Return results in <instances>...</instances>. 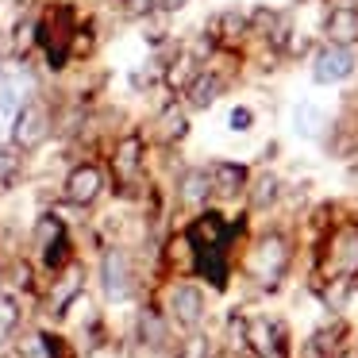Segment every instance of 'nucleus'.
<instances>
[{
	"instance_id": "0eeeda50",
	"label": "nucleus",
	"mask_w": 358,
	"mask_h": 358,
	"mask_svg": "<svg viewBox=\"0 0 358 358\" xmlns=\"http://www.w3.org/2000/svg\"><path fill=\"white\" fill-rule=\"evenodd\" d=\"M358 58L350 47H331V43H324V47L312 55V78L320 81V85H339V81H347L350 73H355Z\"/></svg>"
},
{
	"instance_id": "412c9836",
	"label": "nucleus",
	"mask_w": 358,
	"mask_h": 358,
	"mask_svg": "<svg viewBox=\"0 0 358 358\" xmlns=\"http://www.w3.org/2000/svg\"><path fill=\"white\" fill-rule=\"evenodd\" d=\"M16 324H20V304H16V296L0 289V335H8Z\"/></svg>"
},
{
	"instance_id": "9d476101",
	"label": "nucleus",
	"mask_w": 358,
	"mask_h": 358,
	"mask_svg": "<svg viewBox=\"0 0 358 358\" xmlns=\"http://www.w3.org/2000/svg\"><path fill=\"white\" fill-rule=\"evenodd\" d=\"M101 193H104V170L101 166H93V162L73 166L70 178H66V201L85 208V204H93Z\"/></svg>"
},
{
	"instance_id": "7ed1b4c3",
	"label": "nucleus",
	"mask_w": 358,
	"mask_h": 358,
	"mask_svg": "<svg viewBox=\"0 0 358 358\" xmlns=\"http://www.w3.org/2000/svg\"><path fill=\"white\" fill-rule=\"evenodd\" d=\"M243 347L255 358H285V327L273 316H247L243 320Z\"/></svg>"
},
{
	"instance_id": "b1692460",
	"label": "nucleus",
	"mask_w": 358,
	"mask_h": 358,
	"mask_svg": "<svg viewBox=\"0 0 358 358\" xmlns=\"http://www.w3.org/2000/svg\"><path fill=\"white\" fill-rule=\"evenodd\" d=\"M139 331L147 335V343H155V347L166 339V327L155 320V312H143V320H139Z\"/></svg>"
},
{
	"instance_id": "9b49d317",
	"label": "nucleus",
	"mask_w": 358,
	"mask_h": 358,
	"mask_svg": "<svg viewBox=\"0 0 358 358\" xmlns=\"http://www.w3.org/2000/svg\"><path fill=\"white\" fill-rule=\"evenodd\" d=\"M324 35L331 47H350L358 43V8L355 4H331L324 16Z\"/></svg>"
},
{
	"instance_id": "20e7f679",
	"label": "nucleus",
	"mask_w": 358,
	"mask_h": 358,
	"mask_svg": "<svg viewBox=\"0 0 358 358\" xmlns=\"http://www.w3.org/2000/svg\"><path fill=\"white\" fill-rule=\"evenodd\" d=\"M50 135V108L43 101H24V108L12 116V143L20 150L43 147Z\"/></svg>"
},
{
	"instance_id": "4be33fe9",
	"label": "nucleus",
	"mask_w": 358,
	"mask_h": 358,
	"mask_svg": "<svg viewBox=\"0 0 358 358\" xmlns=\"http://www.w3.org/2000/svg\"><path fill=\"white\" fill-rule=\"evenodd\" d=\"M20 358H50V335H27L20 343Z\"/></svg>"
},
{
	"instance_id": "393cba45",
	"label": "nucleus",
	"mask_w": 358,
	"mask_h": 358,
	"mask_svg": "<svg viewBox=\"0 0 358 358\" xmlns=\"http://www.w3.org/2000/svg\"><path fill=\"white\" fill-rule=\"evenodd\" d=\"M120 8H124L127 16L139 20V16H150V12L158 8V0H120Z\"/></svg>"
},
{
	"instance_id": "aec40b11",
	"label": "nucleus",
	"mask_w": 358,
	"mask_h": 358,
	"mask_svg": "<svg viewBox=\"0 0 358 358\" xmlns=\"http://www.w3.org/2000/svg\"><path fill=\"white\" fill-rule=\"evenodd\" d=\"M278 193H281V181L273 178V173H262V178L255 181V193H250V204H255V208H266V204H273V201H278Z\"/></svg>"
},
{
	"instance_id": "f8f14e48",
	"label": "nucleus",
	"mask_w": 358,
	"mask_h": 358,
	"mask_svg": "<svg viewBox=\"0 0 358 358\" xmlns=\"http://www.w3.org/2000/svg\"><path fill=\"white\" fill-rule=\"evenodd\" d=\"M220 93H224V78H220L216 70H201L193 81L185 85V101L189 108H212V104L220 101Z\"/></svg>"
},
{
	"instance_id": "ddd939ff",
	"label": "nucleus",
	"mask_w": 358,
	"mask_h": 358,
	"mask_svg": "<svg viewBox=\"0 0 358 358\" xmlns=\"http://www.w3.org/2000/svg\"><path fill=\"white\" fill-rule=\"evenodd\" d=\"M112 170H116V178L124 181H135L143 170V139L139 135H127V139H120L116 155H112Z\"/></svg>"
},
{
	"instance_id": "f03ea898",
	"label": "nucleus",
	"mask_w": 358,
	"mask_h": 358,
	"mask_svg": "<svg viewBox=\"0 0 358 358\" xmlns=\"http://www.w3.org/2000/svg\"><path fill=\"white\" fill-rule=\"evenodd\" d=\"M324 273H327V281L358 278V224H339L331 235H327Z\"/></svg>"
},
{
	"instance_id": "39448f33",
	"label": "nucleus",
	"mask_w": 358,
	"mask_h": 358,
	"mask_svg": "<svg viewBox=\"0 0 358 358\" xmlns=\"http://www.w3.org/2000/svg\"><path fill=\"white\" fill-rule=\"evenodd\" d=\"M39 43L47 50L50 66H62L66 55L73 50V16L70 8H50L39 24Z\"/></svg>"
},
{
	"instance_id": "f3484780",
	"label": "nucleus",
	"mask_w": 358,
	"mask_h": 358,
	"mask_svg": "<svg viewBox=\"0 0 358 358\" xmlns=\"http://www.w3.org/2000/svg\"><path fill=\"white\" fill-rule=\"evenodd\" d=\"M178 193H181V201H185V204H204V201H208V196H212V181H208V170H189L185 178H181Z\"/></svg>"
},
{
	"instance_id": "a211bd4d",
	"label": "nucleus",
	"mask_w": 358,
	"mask_h": 358,
	"mask_svg": "<svg viewBox=\"0 0 358 358\" xmlns=\"http://www.w3.org/2000/svg\"><path fill=\"white\" fill-rule=\"evenodd\" d=\"M81 293V266H70V270L62 273V281L55 285V296H50V304H55V312H66L70 308V301Z\"/></svg>"
},
{
	"instance_id": "f257e3e1",
	"label": "nucleus",
	"mask_w": 358,
	"mask_h": 358,
	"mask_svg": "<svg viewBox=\"0 0 358 358\" xmlns=\"http://www.w3.org/2000/svg\"><path fill=\"white\" fill-rule=\"evenodd\" d=\"M285 270H289V243H285V235H278V231L262 235V239L250 247V255H247L250 281L262 285V289H273L281 278H285Z\"/></svg>"
},
{
	"instance_id": "2eb2a0df",
	"label": "nucleus",
	"mask_w": 358,
	"mask_h": 358,
	"mask_svg": "<svg viewBox=\"0 0 358 358\" xmlns=\"http://www.w3.org/2000/svg\"><path fill=\"white\" fill-rule=\"evenodd\" d=\"M293 131L301 135V139H320V135L327 131V112L312 101H301L293 108Z\"/></svg>"
},
{
	"instance_id": "6e6552de",
	"label": "nucleus",
	"mask_w": 358,
	"mask_h": 358,
	"mask_svg": "<svg viewBox=\"0 0 358 358\" xmlns=\"http://www.w3.org/2000/svg\"><path fill=\"white\" fill-rule=\"evenodd\" d=\"M166 308H170V320L178 327H185V331H196V327L204 324V293L196 285H189V281H181V285L170 289V296H166Z\"/></svg>"
},
{
	"instance_id": "4468645a",
	"label": "nucleus",
	"mask_w": 358,
	"mask_h": 358,
	"mask_svg": "<svg viewBox=\"0 0 358 358\" xmlns=\"http://www.w3.org/2000/svg\"><path fill=\"white\" fill-rule=\"evenodd\" d=\"M247 166H235V162H212L208 166V181H212V193L220 196H235L247 189Z\"/></svg>"
},
{
	"instance_id": "5701e85b",
	"label": "nucleus",
	"mask_w": 358,
	"mask_h": 358,
	"mask_svg": "<svg viewBox=\"0 0 358 358\" xmlns=\"http://www.w3.org/2000/svg\"><path fill=\"white\" fill-rule=\"evenodd\" d=\"M20 173V155L12 147H0V185H8Z\"/></svg>"
},
{
	"instance_id": "bb28decb",
	"label": "nucleus",
	"mask_w": 358,
	"mask_h": 358,
	"mask_svg": "<svg viewBox=\"0 0 358 358\" xmlns=\"http://www.w3.org/2000/svg\"><path fill=\"white\" fill-rule=\"evenodd\" d=\"M158 4H162L166 12H178V8H185L189 0H158Z\"/></svg>"
},
{
	"instance_id": "423d86ee",
	"label": "nucleus",
	"mask_w": 358,
	"mask_h": 358,
	"mask_svg": "<svg viewBox=\"0 0 358 358\" xmlns=\"http://www.w3.org/2000/svg\"><path fill=\"white\" fill-rule=\"evenodd\" d=\"M35 247H39V258L47 270H58V266L70 262V235H66L62 220L39 216V224H35Z\"/></svg>"
},
{
	"instance_id": "6ab92c4d",
	"label": "nucleus",
	"mask_w": 358,
	"mask_h": 358,
	"mask_svg": "<svg viewBox=\"0 0 358 358\" xmlns=\"http://www.w3.org/2000/svg\"><path fill=\"white\" fill-rule=\"evenodd\" d=\"M185 135H189V120L181 108H166L162 116H158V139L178 143V139H185Z\"/></svg>"
},
{
	"instance_id": "dca6fc26",
	"label": "nucleus",
	"mask_w": 358,
	"mask_h": 358,
	"mask_svg": "<svg viewBox=\"0 0 358 358\" xmlns=\"http://www.w3.org/2000/svg\"><path fill=\"white\" fill-rule=\"evenodd\" d=\"M24 89L27 81L20 73H0V116H16L24 108V96H27Z\"/></svg>"
},
{
	"instance_id": "1a4fd4ad",
	"label": "nucleus",
	"mask_w": 358,
	"mask_h": 358,
	"mask_svg": "<svg viewBox=\"0 0 358 358\" xmlns=\"http://www.w3.org/2000/svg\"><path fill=\"white\" fill-rule=\"evenodd\" d=\"M101 285H104V296L108 301H127L135 289V278H131V258L124 250H108L101 258Z\"/></svg>"
},
{
	"instance_id": "a878e982",
	"label": "nucleus",
	"mask_w": 358,
	"mask_h": 358,
	"mask_svg": "<svg viewBox=\"0 0 358 358\" xmlns=\"http://www.w3.org/2000/svg\"><path fill=\"white\" fill-rule=\"evenodd\" d=\"M250 120H255V112H250V108H231L227 127H231V131H250Z\"/></svg>"
}]
</instances>
